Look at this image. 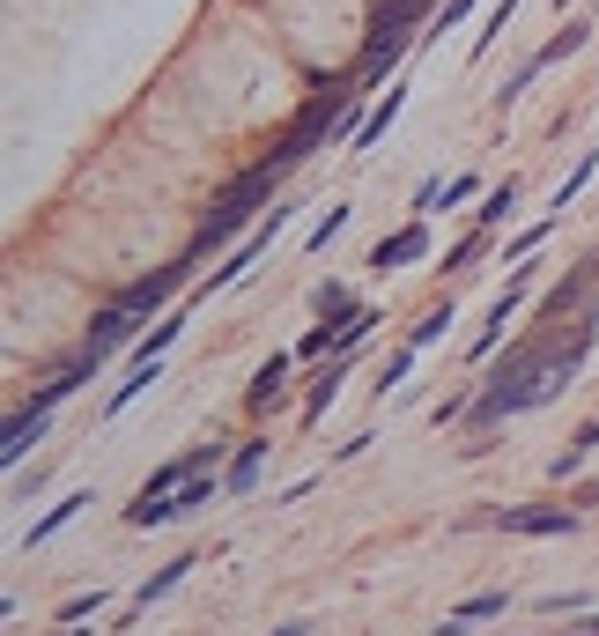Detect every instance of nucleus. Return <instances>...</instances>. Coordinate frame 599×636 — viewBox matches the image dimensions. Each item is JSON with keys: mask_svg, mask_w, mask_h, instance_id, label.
<instances>
[{"mask_svg": "<svg viewBox=\"0 0 599 636\" xmlns=\"http://www.w3.org/2000/svg\"><path fill=\"white\" fill-rule=\"evenodd\" d=\"M60 636H89V629H60Z\"/></svg>", "mask_w": 599, "mask_h": 636, "instance_id": "423d86ee", "label": "nucleus"}, {"mask_svg": "<svg viewBox=\"0 0 599 636\" xmlns=\"http://www.w3.org/2000/svg\"><path fill=\"white\" fill-rule=\"evenodd\" d=\"M503 526H518V533H570L577 518H570V511H511Z\"/></svg>", "mask_w": 599, "mask_h": 636, "instance_id": "f03ea898", "label": "nucleus"}, {"mask_svg": "<svg viewBox=\"0 0 599 636\" xmlns=\"http://www.w3.org/2000/svg\"><path fill=\"white\" fill-rule=\"evenodd\" d=\"M185 570H193V563H171V570H156V577H148V585L134 592V607H156V600H163V592H171V585H178V577H185Z\"/></svg>", "mask_w": 599, "mask_h": 636, "instance_id": "7ed1b4c3", "label": "nucleus"}, {"mask_svg": "<svg viewBox=\"0 0 599 636\" xmlns=\"http://www.w3.org/2000/svg\"><path fill=\"white\" fill-rule=\"evenodd\" d=\"M274 636H304V629H274Z\"/></svg>", "mask_w": 599, "mask_h": 636, "instance_id": "39448f33", "label": "nucleus"}, {"mask_svg": "<svg viewBox=\"0 0 599 636\" xmlns=\"http://www.w3.org/2000/svg\"><path fill=\"white\" fill-rule=\"evenodd\" d=\"M570 636H599V614H592V622H585V629H570Z\"/></svg>", "mask_w": 599, "mask_h": 636, "instance_id": "20e7f679", "label": "nucleus"}, {"mask_svg": "<svg viewBox=\"0 0 599 636\" xmlns=\"http://www.w3.org/2000/svg\"><path fill=\"white\" fill-rule=\"evenodd\" d=\"M503 607H511V592H481V600L452 607V622H444V629H474V622H489V614H503Z\"/></svg>", "mask_w": 599, "mask_h": 636, "instance_id": "f257e3e1", "label": "nucleus"}]
</instances>
